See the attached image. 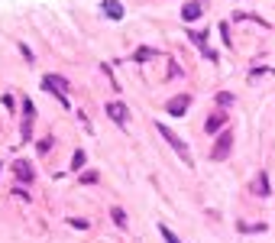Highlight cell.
<instances>
[{
  "label": "cell",
  "mask_w": 275,
  "mask_h": 243,
  "mask_svg": "<svg viewBox=\"0 0 275 243\" xmlns=\"http://www.w3.org/2000/svg\"><path fill=\"white\" fill-rule=\"evenodd\" d=\"M101 7H104V13H107L110 20H123V7L117 4V0H104Z\"/></svg>",
  "instance_id": "cell-8"
},
{
  "label": "cell",
  "mask_w": 275,
  "mask_h": 243,
  "mask_svg": "<svg viewBox=\"0 0 275 243\" xmlns=\"http://www.w3.org/2000/svg\"><path fill=\"white\" fill-rule=\"evenodd\" d=\"M110 218H113V224H117V227H127V214H123V207H113Z\"/></svg>",
  "instance_id": "cell-15"
},
{
  "label": "cell",
  "mask_w": 275,
  "mask_h": 243,
  "mask_svg": "<svg viewBox=\"0 0 275 243\" xmlns=\"http://www.w3.org/2000/svg\"><path fill=\"white\" fill-rule=\"evenodd\" d=\"M188 39H191L198 49H204V46H207V33H201V29H191V33H188Z\"/></svg>",
  "instance_id": "cell-12"
},
{
  "label": "cell",
  "mask_w": 275,
  "mask_h": 243,
  "mask_svg": "<svg viewBox=\"0 0 275 243\" xmlns=\"http://www.w3.org/2000/svg\"><path fill=\"white\" fill-rule=\"evenodd\" d=\"M23 114H26V120H33V117H36V107H33V101H29V98L23 101Z\"/></svg>",
  "instance_id": "cell-17"
},
{
  "label": "cell",
  "mask_w": 275,
  "mask_h": 243,
  "mask_svg": "<svg viewBox=\"0 0 275 243\" xmlns=\"http://www.w3.org/2000/svg\"><path fill=\"white\" fill-rule=\"evenodd\" d=\"M224 124H227V114H224V110H217V114H210V117H207L204 130H207V133H217V130H224Z\"/></svg>",
  "instance_id": "cell-6"
},
{
  "label": "cell",
  "mask_w": 275,
  "mask_h": 243,
  "mask_svg": "<svg viewBox=\"0 0 275 243\" xmlns=\"http://www.w3.org/2000/svg\"><path fill=\"white\" fill-rule=\"evenodd\" d=\"M220 36H224V42H227V46L233 42V39H230V26H227V23H220Z\"/></svg>",
  "instance_id": "cell-20"
},
{
  "label": "cell",
  "mask_w": 275,
  "mask_h": 243,
  "mask_svg": "<svg viewBox=\"0 0 275 243\" xmlns=\"http://www.w3.org/2000/svg\"><path fill=\"white\" fill-rule=\"evenodd\" d=\"M20 52H23V55H26V62H29V65H33V49H29V46H23V42H20Z\"/></svg>",
  "instance_id": "cell-22"
},
{
  "label": "cell",
  "mask_w": 275,
  "mask_h": 243,
  "mask_svg": "<svg viewBox=\"0 0 275 243\" xmlns=\"http://www.w3.org/2000/svg\"><path fill=\"white\" fill-rule=\"evenodd\" d=\"M253 195H259V198L269 195V175H265V172H259V175H256V181H253Z\"/></svg>",
  "instance_id": "cell-7"
},
{
  "label": "cell",
  "mask_w": 275,
  "mask_h": 243,
  "mask_svg": "<svg viewBox=\"0 0 275 243\" xmlns=\"http://www.w3.org/2000/svg\"><path fill=\"white\" fill-rule=\"evenodd\" d=\"M42 88L52 91V94H58L62 104H68V81L62 75H46V78H42Z\"/></svg>",
  "instance_id": "cell-2"
},
{
  "label": "cell",
  "mask_w": 275,
  "mask_h": 243,
  "mask_svg": "<svg viewBox=\"0 0 275 243\" xmlns=\"http://www.w3.org/2000/svg\"><path fill=\"white\" fill-rule=\"evenodd\" d=\"M107 117L113 120L117 127H127V107H123L120 101H113V104H107Z\"/></svg>",
  "instance_id": "cell-5"
},
{
  "label": "cell",
  "mask_w": 275,
  "mask_h": 243,
  "mask_svg": "<svg viewBox=\"0 0 275 243\" xmlns=\"http://www.w3.org/2000/svg\"><path fill=\"white\" fill-rule=\"evenodd\" d=\"M198 16H201V4H185L181 7V20L185 23H194Z\"/></svg>",
  "instance_id": "cell-9"
},
{
  "label": "cell",
  "mask_w": 275,
  "mask_h": 243,
  "mask_svg": "<svg viewBox=\"0 0 275 243\" xmlns=\"http://www.w3.org/2000/svg\"><path fill=\"white\" fill-rule=\"evenodd\" d=\"M156 130H159V136H162V140L168 143V146H172V149L175 153H178L181 156V162H185V166H194V159H191V153H188V146H185L181 140H178V136H175L172 133V130H168L165 124H159V120H156Z\"/></svg>",
  "instance_id": "cell-1"
},
{
  "label": "cell",
  "mask_w": 275,
  "mask_h": 243,
  "mask_svg": "<svg viewBox=\"0 0 275 243\" xmlns=\"http://www.w3.org/2000/svg\"><path fill=\"white\" fill-rule=\"evenodd\" d=\"M159 237H162L165 243H181V240H178V237H175V233H172V230H168V227H165V224H159Z\"/></svg>",
  "instance_id": "cell-14"
},
{
  "label": "cell",
  "mask_w": 275,
  "mask_h": 243,
  "mask_svg": "<svg viewBox=\"0 0 275 243\" xmlns=\"http://www.w3.org/2000/svg\"><path fill=\"white\" fill-rule=\"evenodd\" d=\"M49 146H52L49 136H46V140H39V153H49Z\"/></svg>",
  "instance_id": "cell-23"
},
{
  "label": "cell",
  "mask_w": 275,
  "mask_h": 243,
  "mask_svg": "<svg viewBox=\"0 0 275 243\" xmlns=\"http://www.w3.org/2000/svg\"><path fill=\"white\" fill-rule=\"evenodd\" d=\"M191 107V98L188 94H175L172 101L165 104V114H172V117H185V110Z\"/></svg>",
  "instance_id": "cell-4"
},
{
  "label": "cell",
  "mask_w": 275,
  "mask_h": 243,
  "mask_svg": "<svg viewBox=\"0 0 275 243\" xmlns=\"http://www.w3.org/2000/svg\"><path fill=\"white\" fill-rule=\"evenodd\" d=\"M201 52H204V58H207V62H217V58H220V55H217V52H214V49H210V46H204Z\"/></svg>",
  "instance_id": "cell-18"
},
{
  "label": "cell",
  "mask_w": 275,
  "mask_h": 243,
  "mask_svg": "<svg viewBox=\"0 0 275 243\" xmlns=\"http://www.w3.org/2000/svg\"><path fill=\"white\" fill-rule=\"evenodd\" d=\"M72 166H75V169H81V166H84V149H78V153H75V159H72Z\"/></svg>",
  "instance_id": "cell-19"
},
{
  "label": "cell",
  "mask_w": 275,
  "mask_h": 243,
  "mask_svg": "<svg viewBox=\"0 0 275 243\" xmlns=\"http://www.w3.org/2000/svg\"><path fill=\"white\" fill-rule=\"evenodd\" d=\"M217 104H220V107H230V104H236V94L233 91H220L217 94Z\"/></svg>",
  "instance_id": "cell-13"
},
{
  "label": "cell",
  "mask_w": 275,
  "mask_h": 243,
  "mask_svg": "<svg viewBox=\"0 0 275 243\" xmlns=\"http://www.w3.org/2000/svg\"><path fill=\"white\" fill-rule=\"evenodd\" d=\"M156 55H159L156 49H136L133 52V62H149V58H156Z\"/></svg>",
  "instance_id": "cell-11"
},
{
  "label": "cell",
  "mask_w": 275,
  "mask_h": 243,
  "mask_svg": "<svg viewBox=\"0 0 275 243\" xmlns=\"http://www.w3.org/2000/svg\"><path fill=\"white\" fill-rule=\"evenodd\" d=\"M81 181H84V185H94V181H97V172H84Z\"/></svg>",
  "instance_id": "cell-21"
},
{
  "label": "cell",
  "mask_w": 275,
  "mask_h": 243,
  "mask_svg": "<svg viewBox=\"0 0 275 243\" xmlns=\"http://www.w3.org/2000/svg\"><path fill=\"white\" fill-rule=\"evenodd\" d=\"M236 227L243 230V233H259V230L265 233V224H236Z\"/></svg>",
  "instance_id": "cell-16"
},
{
  "label": "cell",
  "mask_w": 275,
  "mask_h": 243,
  "mask_svg": "<svg viewBox=\"0 0 275 243\" xmlns=\"http://www.w3.org/2000/svg\"><path fill=\"white\" fill-rule=\"evenodd\" d=\"M13 172H16L20 181H33V166L29 162H13Z\"/></svg>",
  "instance_id": "cell-10"
},
{
  "label": "cell",
  "mask_w": 275,
  "mask_h": 243,
  "mask_svg": "<svg viewBox=\"0 0 275 243\" xmlns=\"http://www.w3.org/2000/svg\"><path fill=\"white\" fill-rule=\"evenodd\" d=\"M230 149H233V133H230V130H224V133L217 136L214 149H210V159H214V162H224L227 156H230Z\"/></svg>",
  "instance_id": "cell-3"
}]
</instances>
